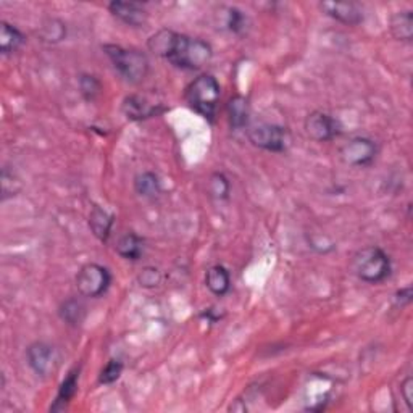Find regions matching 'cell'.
<instances>
[{"label":"cell","instance_id":"cell-1","mask_svg":"<svg viewBox=\"0 0 413 413\" xmlns=\"http://www.w3.org/2000/svg\"><path fill=\"white\" fill-rule=\"evenodd\" d=\"M149 50L182 70H200L214 57L210 44L171 30H160L147 42Z\"/></svg>","mask_w":413,"mask_h":413},{"label":"cell","instance_id":"cell-30","mask_svg":"<svg viewBox=\"0 0 413 413\" xmlns=\"http://www.w3.org/2000/svg\"><path fill=\"white\" fill-rule=\"evenodd\" d=\"M395 301H397V303L400 307L407 306V303H410V301H412V288H410V286H409V288L400 289L397 294H395Z\"/></svg>","mask_w":413,"mask_h":413},{"label":"cell","instance_id":"cell-28","mask_svg":"<svg viewBox=\"0 0 413 413\" xmlns=\"http://www.w3.org/2000/svg\"><path fill=\"white\" fill-rule=\"evenodd\" d=\"M226 26L229 31L240 33L244 30V15L238 8H228Z\"/></svg>","mask_w":413,"mask_h":413},{"label":"cell","instance_id":"cell-17","mask_svg":"<svg viewBox=\"0 0 413 413\" xmlns=\"http://www.w3.org/2000/svg\"><path fill=\"white\" fill-rule=\"evenodd\" d=\"M78 378H79L78 368H74L68 373L65 381L60 384L59 394H57L54 405L50 407V412H62L66 409V405L70 404V400L74 397V394H76L78 391Z\"/></svg>","mask_w":413,"mask_h":413},{"label":"cell","instance_id":"cell-5","mask_svg":"<svg viewBox=\"0 0 413 413\" xmlns=\"http://www.w3.org/2000/svg\"><path fill=\"white\" fill-rule=\"evenodd\" d=\"M248 137L255 147L277 153L284 152L291 142V134L288 128L268 123L252 126L250 129H248Z\"/></svg>","mask_w":413,"mask_h":413},{"label":"cell","instance_id":"cell-7","mask_svg":"<svg viewBox=\"0 0 413 413\" xmlns=\"http://www.w3.org/2000/svg\"><path fill=\"white\" fill-rule=\"evenodd\" d=\"M376 142L363 136L352 137L339 149L342 162L351 166H368L376 158Z\"/></svg>","mask_w":413,"mask_h":413},{"label":"cell","instance_id":"cell-27","mask_svg":"<svg viewBox=\"0 0 413 413\" xmlns=\"http://www.w3.org/2000/svg\"><path fill=\"white\" fill-rule=\"evenodd\" d=\"M137 279H139V284L144 286V288H157L162 283V273L157 268L147 267L142 269V273Z\"/></svg>","mask_w":413,"mask_h":413},{"label":"cell","instance_id":"cell-6","mask_svg":"<svg viewBox=\"0 0 413 413\" xmlns=\"http://www.w3.org/2000/svg\"><path fill=\"white\" fill-rule=\"evenodd\" d=\"M112 284V274L99 263H88L76 274L78 291L84 297H100Z\"/></svg>","mask_w":413,"mask_h":413},{"label":"cell","instance_id":"cell-3","mask_svg":"<svg viewBox=\"0 0 413 413\" xmlns=\"http://www.w3.org/2000/svg\"><path fill=\"white\" fill-rule=\"evenodd\" d=\"M354 273L365 283H381L391 274V260L383 249L371 245L359 250L352 260Z\"/></svg>","mask_w":413,"mask_h":413},{"label":"cell","instance_id":"cell-24","mask_svg":"<svg viewBox=\"0 0 413 413\" xmlns=\"http://www.w3.org/2000/svg\"><path fill=\"white\" fill-rule=\"evenodd\" d=\"M21 182L18 178L13 175V171H8L7 168L2 170V199L7 200L8 197H13L20 192Z\"/></svg>","mask_w":413,"mask_h":413},{"label":"cell","instance_id":"cell-16","mask_svg":"<svg viewBox=\"0 0 413 413\" xmlns=\"http://www.w3.org/2000/svg\"><path fill=\"white\" fill-rule=\"evenodd\" d=\"M25 34L18 28H15L7 21L0 23V52L4 55L13 54L25 44Z\"/></svg>","mask_w":413,"mask_h":413},{"label":"cell","instance_id":"cell-10","mask_svg":"<svg viewBox=\"0 0 413 413\" xmlns=\"http://www.w3.org/2000/svg\"><path fill=\"white\" fill-rule=\"evenodd\" d=\"M162 112L163 107L160 103H153L152 100H149L146 95L133 94L123 100V113L126 115V118L133 120V122L152 118Z\"/></svg>","mask_w":413,"mask_h":413},{"label":"cell","instance_id":"cell-9","mask_svg":"<svg viewBox=\"0 0 413 413\" xmlns=\"http://www.w3.org/2000/svg\"><path fill=\"white\" fill-rule=\"evenodd\" d=\"M26 359L33 371L44 378L52 375L59 365V354H57L55 347L42 341L33 342L26 349Z\"/></svg>","mask_w":413,"mask_h":413},{"label":"cell","instance_id":"cell-12","mask_svg":"<svg viewBox=\"0 0 413 413\" xmlns=\"http://www.w3.org/2000/svg\"><path fill=\"white\" fill-rule=\"evenodd\" d=\"M321 10L325 11L326 15L331 16L337 21L344 23V25H351L355 26L359 23L363 21V13L355 4L349 2H323L320 5Z\"/></svg>","mask_w":413,"mask_h":413},{"label":"cell","instance_id":"cell-18","mask_svg":"<svg viewBox=\"0 0 413 413\" xmlns=\"http://www.w3.org/2000/svg\"><path fill=\"white\" fill-rule=\"evenodd\" d=\"M117 252L126 260H139L142 252H144V240H142L137 234L128 233L123 238H120L117 243Z\"/></svg>","mask_w":413,"mask_h":413},{"label":"cell","instance_id":"cell-8","mask_svg":"<svg viewBox=\"0 0 413 413\" xmlns=\"http://www.w3.org/2000/svg\"><path fill=\"white\" fill-rule=\"evenodd\" d=\"M306 133L310 139L326 142L336 139L342 133L339 120L325 112H312L306 118Z\"/></svg>","mask_w":413,"mask_h":413},{"label":"cell","instance_id":"cell-29","mask_svg":"<svg viewBox=\"0 0 413 413\" xmlns=\"http://www.w3.org/2000/svg\"><path fill=\"white\" fill-rule=\"evenodd\" d=\"M400 391H402V397L405 400V404L409 409H413V378L407 376L402 386H400Z\"/></svg>","mask_w":413,"mask_h":413},{"label":"cell","instance_id":"cell-4","mask_svg":"<svg viewBox=\"0 0 413 413\" xmlns=\"http://www.w3.org/2000/svg\"><path fill=\"white\" fill-rule=\"evenodd\" d=\"M220 84L211 74H202L194 79L186 89V100L191 108L205 118H214L220 102Z\"/></svg>","mask_w":413,"mask_h":413},{"label":"cell","instance_id":"cell-2","mask_svg":"<svg viewBox=\"0 0 413 413\" xmlns=\"http://www.w3.org/2000/svg\"><path fill=\"white\" fill-rule=\"evenodd\" d=\"M108 59L113 63L115 70L126 79L128 83L139 84L146 79L149 73V60L147 57L139 50L124 49L122 45L105 44L103 45Z\"/></svg>","mask_w":413,"mask_h":413},{"label":"cell","instance_id":"cell-11","mask_svg":"<svg viewBox=\"0 0 413 413\" xmlns=\"http://www.w3.org/2000/svg\"><path fill=\"white\" fill-rule=\"evenodd\" d=\"M108 10L110 13L123 21L124 25L141 28L147 23V11L142 8V5L136 2H122V0H115V2L108 4Z\"/></svg>","mask_w":413,"mask_h":413},{"label":"cell","instance_id":"cell-15","mask_svg":"<svg viewBox=\"0 0 413 413\" xmlns=\"http://www.w3.org/2000/svg\"><path fill=\"white\" fill-rule=\"evenodd\" d=\"M228 118L233 129H243L249 123V102L243 95H234L228 102Z\"/></svg>","mask_w":413,"mask_h":413},{"label":"cell","instance_id":"cell-13","mask_svg":"<svg viewBox=\"0 0 413 413\" xmlns=\"http://www.w3.org/2000/svg\"><path fill=\"white\" fill-rule=\"evenodd\" d=\"M115 216L112 214H108L105 209H102L99 205H94L93 210L89 214V228L91 231L94 233V236L105 243V240L110 238L112 226H113Z\"/></svg>","mask_w":413,"mask_h":413},{"label":"cell","instance_id":"cell-23","mask_svg":"<svg viewBox=\"0 0 413 413\" xmlns=\"http://www.w3.org/2000/svg\"><path fill=\"white\" fill-rule=\"evenodd\" d=\"M210 194L218 200H226L231 192V185H229L228 178L223 173H214L209 182Z\"/></svg>","mask_w":413,"mask_h":413},{"label":"cell","instance_id":"cell-25","mask_svg":"<svg viewBox=\"0 0 413 413\" xmlns=\"http://www.w3.org/2000/svg\"><path fill=\"white\" fill-rule=\"evenodd\" d=\"M122 371H123L122 361H120V360H110L105 365V368L100 371L99 383L100 384H112V383L117 381L120 376H122Z\"/></svg>","mask_w":413,"mask_h":413},{"label":"cell","instance_id":"cell-26","mask_svg":"<svg viewBox=\"0 0 413 413\" xmlns=\"http://www.w3.org/2000/svg\"><path fill=\"white\" fill-rule=\"evenodd\" d=\"M79 84H81V91L88 100L95 99V95H99L102 89L99 79L95 76H91V74H83L81 79H79Z\"/></svg>","mask_w":413,"mask_h":413},{"label":"cell","instance_id":"cell-21","mask_svg":"<svg viewBox=\"0 0 413 413\" xmlns=\"http://www.w3.org/2000/svg\"><path fill=\"white\" fill-rule=\"evenodd\" d=\"M60 318L71 326H79L86 317V306L79 299H68L60 306Z\"/></svg>","mask_w":413,"mask_h":413},{"label":"cell","instance_id":"cell-22","mask_svg":"<svg viewBox=\"0 0 413 413\" xmlns=\"http://www.w3.org/2000/svg\"><path fill=\"white\" fill-rule=\"evenodd\" d=\"M39 36H41L42 41L50 42V44L63 41V39H65V36H66L65 23L57 20V18H49L47 21L42 23Z\"/></svg>","mask_w":413,"mask_h":413},{"label":"cell","instance_id":"cell-20","mask_svg":"<svg viewBox=\"0 0 413 413\" xmlns=\"http://www.w3.org/2000/svg\"><path fill=\"white\" fill-rule=\"evenodd\" d=\"M134 189L139 196L152 199L155 196H158L160 191H162V186H160V178L155 173H152V171L139 173L134 178Z\"/></svg>","mask_w":413,"mask_h":413},{"label":"cell","instance_id":"cell-19","mask_svg":"<svg viewBox=\"0 0 413 413\" xmlns=\"http://www.w3.org/2000/svg\"><path fill=\"white\" fill-rule=\"evenodd\" d=\"M391 33L397 41L410 42L413 37V16L410 10L397 11L391 18Z\"/></svg>","mask_w":413,"mask_h":413},{"label":"cell","instance_id":"cell-14","mask_svg":"<svg viewBox=\"0 0 413 413\" xmlns=\"http://www.w3.org/2000/svg\"><path fill=\"white\" fill-rule=\"evenodd\" d=\"M205 284L211 294L223 297L228 294L229 288H231V277H229V272L223 265H214L206 269Z\"/></svg>","mask_w":413,"mask_h":413}]
</instances>
